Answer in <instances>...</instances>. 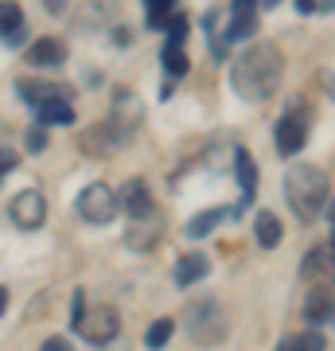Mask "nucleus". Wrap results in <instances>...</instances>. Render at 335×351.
Listing matches in <instances>:
<instances>
[{"label":"nucleus","mask_w":335,"mask_h":351,"mask_svg":"<svg viewBox=\"0 0 335 351\" xmlns=\"http://www.w3.org/2000/svg\"><path fill=\"white\" fill-rule=\"evenodd\" d=\"M297 12L312 16V12H320V4H316V0H297Z\"/></svg>","instance_id":"c85d7f7f"},{"label":"nucleus","mask_w":335,"mask_h":351,"mask_svg":"<svg viewBox=\"0 0 335 351\" xmlns=\"http://www.w3.org/2000/svg\"><path fill=\"white\" fill-rule=\"evenodd\" d=\"M75 207H78V215H82L86 223L106 226V223L117 219V191H113L110 184H86V188L78 191Z\"/></svg>","instance_id":"20e7f679"},{"label":"nucleus","mask_w":335,"mask_h":351,"mask_svg":"<svg viewBox=\"0 0 335 351\" xmlns=\"http://www.w3.org/2000/svg\"><path fill=\"white\" fill-rule=\"evenodd\" d=\"M304 320H308L312 328H323L332 320V289L327 285L312 289L308 297H304Z\"/></svg>","instance_id":"4468645a"},{"label":"nucleus","mask_w":335,"mask_h":351,"mask_svg":"<svg viewBox=\"0 0 335 351\" xmlns=\"http://www.w3.org/2000/svg\"><path fill=\"white\" fill-rule=\"evenodd\" d=\"M39 351H75V343L71 339H62V336H51V339H43V348Z\"/></svg>","instance_id":"cd10ccee"},{"label":"nucleus","mask_w":335,"mask_h":351,"mask_svg":"<svg viewBox=\"0 0 335 351\" xmlns=\"http://www.w3.org/2000/svg\"><path fill=\"white\" fill-rule=\"evenodd\" d=\"M335 262V242H323V246H316V250H308V258L300 262V274L304 277H320L327 274Z\"/></svg>","instance_id":"f3484780"},{"label":"nucleus","mask_w":335,"mask_h":351,"mask_svg":"<svg viewBox=\"0 0 335 351\" xmlns=\"http://www.w3.org/2000/svg\"><path fill=\"white\" fill-rule=\"evenodd\" d=\"M43 4H47L51 12H62V8H66V4H71V0H43Z\"/></svg>","instance_id":"c756f323"},{"label":"nucleus","mask_w":335,"mask_h":351,"mask_svg":"<svg viewBox=\"0 0 335 351\" xmlns=\"http://www.w3.org/2000/svg\"><path fill=\"white\" fill-rule=\"evenodd\" d=\"M24 141H27V149H32V152H43V149L51 145V141H47V125H39V121H36V125L27 129Z\"/></svg>","instance_id":"393cba45"},{"label":"nucleus","mask_w":335,"mask_h":351,"mask_svg":"<svg viewBox=\"0 0 335 351\" xmlns=\"http://www.w3.org/2000/svg\"><path fill=\"white\" fill-rule=\"evenodd\" d=\"M281 351H288V348H281Z\"/></svg>","instance_id":"473e14b6"},{"label":"nucleus","mask_w":335,"mask_h":351,"mask_svg":"<svg viewBox=\"0 0 335 351\" xmlns=\"http://www.w3.org/2000/svg\"><path fill=\"white\" fill-rule=\"evenodd\" d=\"M253 239H258L261 250H277L281 239H285V223L273 211H258V219H253Z\"/></svg>","instance_id":"ddd939ff"},{"label":"nucleus","mask_w":335,"mask_h":351,"mask_svg":"<svg viewBox=\"0 0 335 351\" xmlns=\"http://www.w3.org/2000/svg\"><path fill=\"white\" fill-rule=\"evenodd\" d=\"M78 332H82L90 343H98V348H101V343H113L117 332H121V316H117V308H110V304H98V308L82 313Z\"/></svg>","instance_id":"39448f33"},{"label":"nucleus","mask_w":335,"mask_h":351,"mask_svg":"<svg viewBox=\"0 0 335 351\" xmlns=\"http://www.w3.org/2000/svg\"><path fill=\"white\" fill-rule=\"evenodd\" d=\"M211 274V258L207 254H184L179 262H175V285L179 289H191L195 281H203V277Z\"/></svg>","instance_id":"9d476101"},{"label":"nucleus","mask_w":335,"mask_h":351,"mask_svg":"<svg viewBox=\"0 0 335 351\" xmlns=\"http://www.w3.org/2000/svg\"><path fill=\"white\" fill-rule=\"evenodd\" d=\"M152 191H149V184L145 180H129L121 188V195H117V211H125V215H133V223H140V219H152Z\"/></svg>","instance_id":"6e6552de"},{"label":"nucleus","mask_w":335,"mask_h":351,"mask_svg":"<svg viewBox=\"0 0 335 351\" xmlns=\"http://www.w3.org/2000/svg\"><path fill=\"white\" fill-rule=\"evenodd\" d=\"M172 332H175V320H168V316H164V320H152V328L145 332V343H149L152 351H160L164 343L172 339Z\"/></svg>","instance_id":"412c9836"},{"label":"nucleus","mask_w":335,"mask_h":351,"mask_svg":"<svg viewBox=\"0 0 335 351\" xmlns=\"http://www.w3.org/2000/svg\"><path fill=\"white\" fill-rule=\"evenodd\" d=\"M285 195L293 203V211L300 219H316L320 211H327L332 191H327V172L320 164H293L285 176Z\"/></svg>","instance_id":"f03ea898"},{"label":"nucleus","mask_w":335,"mask_h":351,"mask_svg":"<svg viewBox=\"0 0 335 351\" xmlns=\"http://www.w3.org/2000/svg\"><path fill=\"white\" fill-rule=\"evenodd\" d=\"M164 32H168V43H175V47H184V39L191 36V24H187V16L172 12V16H168V24H164Z\"/></svg>","instance_id":"b1692460"},{"label":"nucleus","mask_w":335,"mask_h":351,"mask_svg":"<svg viewBox=\"0 0 335 351\" xmlns=\"http://www.w3.org/2000/svg\"><path fill=\"white\" fill-rule=\"evenodd\" d=\"M187 328H191V339L203 343V348H214V343H223L226 332H230V320H226L223 304L207 297V301H199L187 308Z\"/></svg>","instance_id":"7ed1b4c3"},{"label":"nucleus","mask_w":335,"mask_h":351,"mask_svg":"<svg viewBox=\"0 0 335 351\" xmlns=\"http://www.w3.org/2000/svg\"><path fill=\"white\" fill-rule=\"evenodd\" d=\"M113 39H117V47H125V43H129V32H125V27H117V32H113Z\"/></svg>","instance_id":"7c9ffc66"},{"label":"nucleus","mask_w":335,"mask_h":351,"mask_svg":"<svg viewBox=\"0 0 335 351\" xmlns=\"http://www.w3.org/2000/svg\"><path fill=\"white\" fill-rule=\"evenodd\" d=\"M24 59L32 66H39V71H59V66L66 63V43L55 39V36H43L24 51Z\"/></svg>","instance_id":"1a4fd4ad"},{"label":"nucleus","mask_w":335,"mask_h":351,"mask_svg":"<svg viewBox=\"0 0 335 351\" xmlns=\"http://www.w3.org/2000/svg\"><path fill=\"white\" fill-rule=\"evenodd\" d=\"M36 121L39 125H71L75 121V106L71 98H47V101H36Z\"/></svg>","instance_id":"9b49d317"},{"label":"nucleus","mask_w":335,"mask_h":351,"mask_svg":"<svg viewBox=\"0 0 335 351\" xmlns=\"http://www.w3.org/2000/svg\"><path fill=\"white\" fill-rule=\"evenodd\" d=\"M4 308H8V289L0 285V313H4Z\"/></svg>","instance_id":"2f4dec72"},{"label":"nucleus","mask_w":335,"mask_h":351,"mask_svg":"<svg viewBox=\"0 0 335 351\" xmlns=\"http://www.w3.org/2000/svg\"><path fill=\"white\" fill-rule=\"evenodd\" d=\"M145 12H149V27L160 32L168 24V16L175 12V0H145Z\"/></svg>","instance_id":"4be33fe9"},{"label":"nucleus","mask_w":335,"mask_h":351,"mask_svg":"<svg viewBox=\"0 0 335 351\" xmlns=\"http://www.w3.org/2000/svg\"><path fill=\"white\" fill-rule=\"evenodd\" d=\"M20 98L24 101H32V106H36V101H47V98H62V90L55 86V82H36V78H20Z\"/></svg>","instance_id":"a211bd4d"},{"label":"nucleus","mask_w":335,"mask_h":351,"mask_svg":"<svg viewBox=\"0 0 335 351\" xmlns=\"http://www.w3.org/2000/svg\"><path fill=\"white\" fill-rule=\"evenodd\" d=\"M288 351H327V339H323V332H300V336H293L285 343Z\"/></svg>","instance_id":"5701e85b"},{"label":"nucleus","mask_w":335,"mask_h":351,"mask_svg":"<svg viewBox=\"0 0 335 351\" xmlns=\"http://www.w3.org/2000/svg\"><path fill=\"white\" fill-rule=\"evenodd\" d=\"M234 172H238V184H242L246 203H249V199H253V191H258V164H253V156H249L242 145L234 149Z\"/></svg>","instance_id":"2eb2a0df"},{"label":"nucleus","mask_w":335,"mask_h":351,"mask_svg":"<svg viewBox=\"0 0 335 351\" xmlns=\"http://www.w3.org/2000/svg\"><path fill=\"white\" fill-rule=\"evenodd\" d=\"M82 313H86V293L75 289V297H71V324L75 328H78V320H82Z\"/></svg>","instance_id":"a878e982"},{"label":"nucleus","mask_w":335,"mask_h":351,"mask_svg":"<svg viewBox=\"0 0 335 351\" xmlns=\"http://www.w3.org/2000/svg\"><path fill=\"white\" fill-rule=\"evenodd\" d=\"M0 39L4 43H24V8H20V0H0Z\"/></svg>","instance_id":"f8f14e48"},{"label":"nucleus","mask_w":335,"mask_h":351,"mask_svg":"<svg viewBox=\"0 0 335 351\" xmlns=\"http://www.w3.org/2000/svg\"><path fill=\"white\" fill-rule=\"evenodd\" d=\"M273 141H277V152L281 156H297L308 145V117L304 113H285L273 129Z\"/></svg>","instance_id":"0eeeda50"},{"label":"nucleus","mask_w":335,"mask_h":351,"mask_svg":"<svg viewBox=\"0 0 335 351\" xmlns=\"http://www.w3.org/2000/svg\"><path fill=\"white\" fill-rule=\"evenodd\" d=\"M160 63H164V71L172 78H184L187 71H191V59H187V51L184 47H175V43H168V47L160 51Z\"/></svg>","instance_id":"aec40b11"},{"label":"nucleus","mask_w":335,"mask_h":351,"mask_svg":"<svg viewBox=\"0 0 335 351\" xmlns=\"http://www.w3.org/2000/svg\"><path fill=\"white\" fill-rule=\"evenodd\" d=\"M16 164H20V152H16V149H0V176L12 172Z\"/></svg>","instance_id":"bb28decb"},{"label":"nucleus","mask_w":335,"mask_h":351,"mask_svg":"<svg viewBox=\"0 0 335 351\" xmlns=\"http://www.w3.org/2000/svg\"><path fill=\"white\" fill-rule=\"evenodd\" d=\"M281 75H285V55H281V47L269 43V39H261V43H249V47L234 59L230 82H234L238 98L265 101L277 90Z\"/></svg>","instance_id":"f257e3e1"},{"label":"nucleus","mask_w":335,"mask_h":351,"mask_svg":"<svg viewBox=\"0 0 335 351\" xmlns=\"http://www.w3.org/2000/svg\"><path fill=\"white\" fill-rule=\"evenodd\" d=\"M8 215H12V223L20 226V230H39V226L47 223V199H43V191L27 188V191H20V195H12Z\"/></svg>","instance_id":"423d86ee"},{"label":"nucleus","mask_w":335,"mask_h":351,"mask_svg":"<svg viewBox=\"0 0 335 351\" xmlns=\"http://www.w3.org/2000/svg\"><path fill=\"white\" fill-rule=\"evenodd\" d=\"M258 32V8H242V12H230V24H226V43H238V39H249Z\"/></svg>","instance_id":"dca6fc26"},{"label":"nucleus","mask_w":335,"mask_h":351,"mask_svg":"<svg viewBox=\"0 0 335 351\" xmlns=\"http://www.w3.org/2000/svg\"><path fill=\"white\" fill-rule=\"evenodd\" d=\"M223 219H226V207H211V211L195 215V219L187 223V239H207V234H211Z\"/></svg>","instance_id":"6ab92c4d"}]
</instances>
